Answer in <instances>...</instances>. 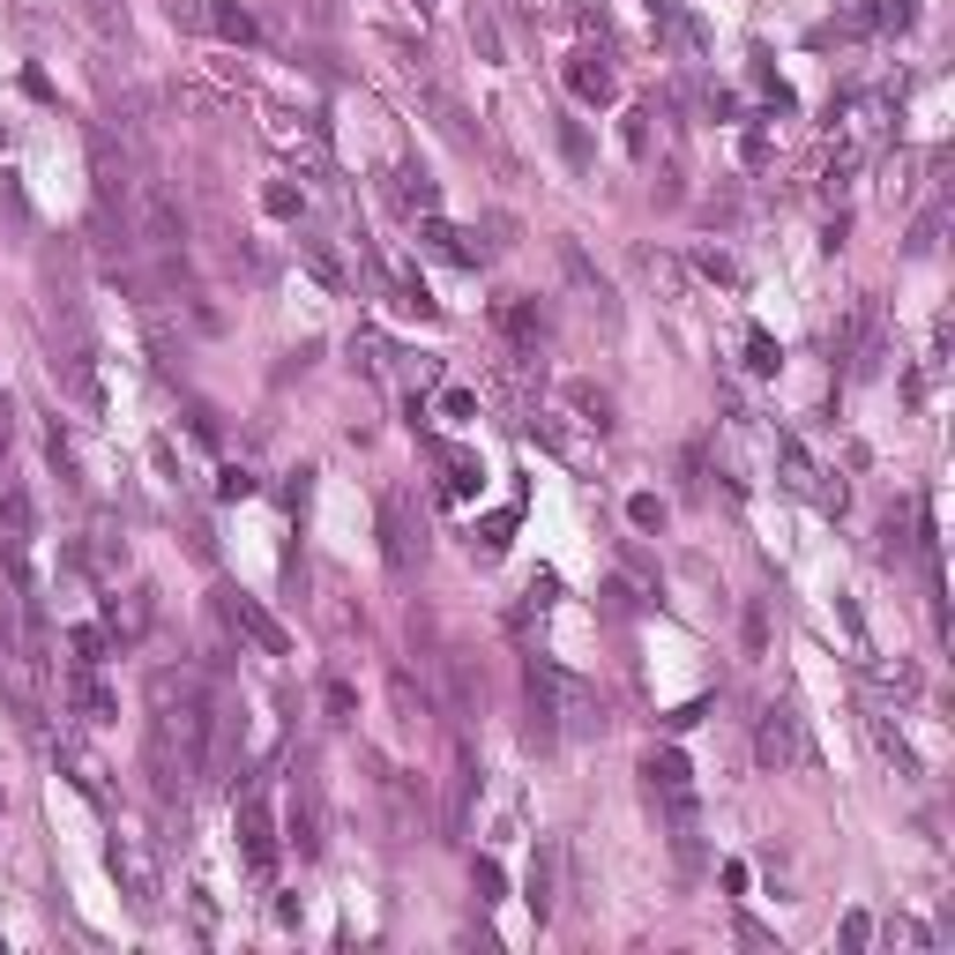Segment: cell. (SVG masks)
Listing matches in <instances>:
<instances>
[{"mask_svg":"<svg viewBox=\"0 0 955 955\" xmlns=\"http://www.w3.org/2000/svg\"><path fill=\"white\" fill-rule=\"evenodd\" d=\"M866 941H874V918H866V910H851V918H844V948H866Z\"/></svg>","mask_w":955,"mask_h":955,"instance_id":"60d3db41","label":"cell"},{"mask_svg":"<svg viewBox=\"0 0 955 955\" xmlns=\"http://www.w3.org/2000/svg\"><path fill=\"white\" fill-rule=\"evenodd\" d=\"M209 30H217V38H232V46H262V30H254L247 8H209Z\"/></svg>","mask_w":955,"mask_h":955,"instance_id":"44dd1931","label":"cell"},{"mask_svg":"<svg viewBox=\"0 0 955 955\" xmlns=\"http://www.w3.org/2000/svg\"><path fill=\"white\" fill-rule=\"evenodd\" d=\"M471 46H478V52H485V60H501V30L485 23V16H471Z\"/></svg>","mask_w":955,"mask_h":955,"instance_id":"ab89813d","label":"cell"},{"mask_svg":"<svg viewBox=\"0 0 955 955\" xmlns=\"http://www.w3.org/2000/svg\"><path fill=\"white\" fill-rule=\"evenodd\" d=\"M105 620H112V634H142V628H150V598H142V590L105 598Z\"/></svg>","mask_w":955,"mask_h":955,"instance_id":"ffe728a7","label":"cell"},{"mask_svg":"<svg viewBox=\"0 0 955 955\" xmlns=\"http://www.w3.org/2000/svg\"><path fill=\"white\" fill-rule=\"evenodd\" d=\"M322 702H328V725H352V709H358V702H352V687H344V679H328Z\"/></svg>","mask_w":955,"mask_h":955,"instance_id":"e575fe53","label":"cell"},{"mask_svg":"<svg viewBox=\"0 0 955 955\" xmlns=\"http://www.w3.org/2000/svg\"><path fill=\"white\" fill-rule=\"evenodd\" d=\"M628 523H634V530H657V523H664V501H657V493H634V501H628Z\"/></svg>","mask_w":955,"mask_h":955,"instance_id":"836d02e7","label":"cell"},{"mask_svg":"<svg viewBox=\"0 0 955 955\" xmlns=\"http://www.w3.org/2000/svg\"><path fill=\"white\" fill-rule=\"evenodd\" d=\"M269 142H277V150H292V157H306L314 173L328 165V135H322V120H292V112H269Z\"/></svg>","mask_w":955,"mask_h":955,"instance_id":"30bf717a","label":"cell"},{"mask_svg":"<svg viewBox=\"0 0 955 955\" xmlns=\"http://www.w3.org/2000/svg\"><path fill=\"white\" fill-rule=\"evenodd\" d=\"M82 16H90L98 38H120V30H127V16H112V0H82Z\"/></svg>","mask_w":955,"mask_h":955,"instance_id":"1f68e13d","label":"cell"},{"mask_svg":"<svg viewBox=\"0 0 955 955\" xmlns=\"http://www.w3.org/2000/svg\"><path fill=\"white\" fill-rule=\"evenodd\" d=\"M642 777H650L657 799H687V777H695V769H687L679 747H650V755H642Z\"/></svg>","mask_w":955,"mask_h":955,"instance_id":"5bb4252c","label":"cell"},{"mask_svg":"<svg viewBox=\"0 0 955 955\" xmlns=\"http://www.w3.org/2000/svg\"><path fill=\"white\" fill-rule=\"evenodd\" d=\"M46 455H52V471H60V478H68V485H76V449H68V441H60V426H52Z\"/></svg>","mask_w":955,"mask_h":955,"instance_id":"f35d334b","label":"cell"},{"mask_svg":"<svg viewBox=\"0 0 955 955\" xmlns=\"http://www.w3.org/2000/svg\"><path fill=\"white\" fill-rule=\"evenodd\" d=\"M777 471H784V485L799 493V501H814L821 515H844V478H829L814 455L791 441V433H777Z\"/></svg>","mask_w":955,"mask_h":955,"instance_id":"277c9868","label":"cell"},{"mask_svg":"<svg viewBox=\"0 0 955 955\" xmlns=\"http://www.w3.org/2000/svg\"><path fill=\"white\" fill-rule=\"evenodd\" d=\"M419 545H426V538L411 530V501H403V493H388V501H381V553H388V568H396V575H411Z\"/></svg>","mask_w":955,"mask_h":955,"instance_id":"9c48e42d","label":"cell"},{"mask_svg":"<svg viewBox=\"0 0 955 955\" xmlns=\"http://www.w3.org/2000/svg\"><path fill=\"white\" fill-rule=\"evenodd\" d=\"M553 866H560V851H553V844H538V858H530V888H523V904H530L538 926L553 918Z\"/></svg>","mask_w":955,"mask_h":955,"instance_id":"2e32d148","label":"cell"},{"mask_svg":"<svg viewBox=\"0 0 955 955\" xmlns=\"http://www.w3.org/2000/svg\"><path fill=\"white\" fill-rule=\"evenodd\" d=\"M0 142H8V127H0Z\"/></svg>","mask_w":955,"mask_h":955,"instance_id":"681fc988","label":"cell"},{"mask_svg":"<svg viewBox=\"0 0 955 955\" xmlns=\"http://www.w3.org/2000/svg\"><path fill=\"white\" fill-rule=\"evenodd\" d=\"M0 441H8V396H0Z\"/></svg>","mask_w":955,"mask_h":955,"instance_id":"c3c4849f","label":"cell"},{"mask_svg":"<svg viewBox=\"0 0 955 955\" xmlns=\"http://www.w3.org/2000/svg\"><path fill=\"white\" fill-rule=\"evenodd\" d=\"M508 538H515V515H508V508H501V515H485V523L471 530V545H478L485 560H501V553H508Z\"/></svg>","mask_w":955,"mask_h":955,"instance_id":"7402d4cb","label":"cell"},{"mask_svg":"<svg viewBox=\"0 0 955 955\" xmlns=\"http://www.w3.org/2000/svg\"><path fill=\"white\" fill-rule=\"evenodd\" d=\"M501 328H508V344H515V352H538V336H545V314H538L530 299H508V306H501Z\"/></svg>","mask_w":955,"mask_h":955,"instance_id":"e0dca14e","label":"cell"},{"mask_svg":"<svg viewBox=\"0 0 955 955\" xmlns=\"http://www.w3.org/2000/svg\"><path fill=\"white\" fill-rule=\"evenodd\" d=\"M650 120H657L650 105H634L628 112V157H650Z\"/></svg>","mask_w":955,"mask_h":955,"instance_id":"d6a6232c","label":"cell"},{"mask_svg":"<svg viewBox=\"0 0 955 955\" xmlns=\"http://www.w3.org/2000/svg\"><path fill=\"white\" fill-rule=\"evenodd\" d=\"M747 366H755V374H777V366H784V352H777V336H769V328H747Z\"/></svg>","mask_w":955,"mask_h":955,"instance_id":"4316f807","label":"cell"},{"mask_svg":"<svg viewBox=\"0 0 955 955\" xmlns=\"http://www.w3.org/2000/svg\"><path fill=\"white\" fill-rule=\"evenodd\" d=\"M747 165H769V127H747Z\"/></svg>","mask_w":955,"mask_h":955,"instance_id":"f6af8a7d","label":"cell"},{"mask_svg":"<svg viewBox=\"0 0 955 955\" xmlns=\"http://www.w3.org/2000/svg\"><path fill=\"white\" fill-rule=\"evenodd\" d=\"M695 269H702L709 284H731V277H739V269H731V262H725L717 247H702V254H695Z\"/></svg>","mask_w":955,"mask_h":955,"instance_id":"74e56055","label":"cell"},{"mask_svg":"<svg viewBox=\"0 0 955 955\" xmlns=\"http://www.w3.org/2000/svg\"><path fill=\"white\" fill-rule=\"evenodd\" d=\"M135 239L157 254H179V239H187V217H179L173 201L157 195V187H135Z\"/></svg>","mask_w":955,"mask_h":955,"instance_id":"ba28073f","label":"cell"},{"mask_svg":"<svg viewBox=\"0 0 955 955\" xmlns=\"http://www.w3.org/2000/svg\"><path fill=\"white\" fill-rule=\"evenodd\" d=\"M262 209L292 225V217H299V187H292V179H269V187H262Z\"/></svg>","mask_w":955,"mask_h":955,"instance_id":"83f0119b","label":"cell"},{"mask_svg":"<svg viewBox=\"0 0 955 955\" xmlns=\"http://www.w3.org/2000/svg\"><path fill=\"white\" fill-rule=\"evenodd\" d=\"M105 866L120 880V896L135 904V918H157V874H150V858L135 851V836H112V844H105Z\"/></svg>","mask_w":955,"mask_h":955,"instance_id":"52a82bcc","label":"cell"},{"mask_svg":"<svg viewBox=\"0 0 955 955\" xmlns=\"http://www.w3.org/2000/svg\"><path fill=\"white\" fill-rule=\"evenodd\" d=\"M165 8H173V23H187V30L209 23V8H201V0H165Z\"/></svg>","mask_w":955,"mask_h":955,"instance_id":"b9f144b4","label":"cell"},{"mask_svg":"<svg viewBox=\"0 0 955 955\" xmlns=\"http://www.w3.org/2000/svg\"><path fill=\"white\" fill-rule=\"evenodd\" d=\"M396 201L403 209H419V217H433V201H441V187H433L419 165H396Z\"/></svg>","mask_w":955,"mask_h":955,"instance_id":"d6986e66","label":"cell"},{"mask_svg":"<svg viewBox=\"0 0 955 955\" xmlns=\"http://www.w3.org/2000/svg\"><path fill=\"white\" fill-rule=\"evenodd\" d=\"M217 612H225V628L239 634L247 650H262V657H292V634H284V620H277V612H262L247 590H217Z\"/></svg>","mask_w":955,"mask_h":955,"instance_id":"5b68a950","label":"cell"},{"mask_svg":"<svg viewBox=\"0 0 955 955\" xmlns=\"http://www.w3.org/2000/svg\"><path fill=\"white\" fill-rule=\"evenodd\" d=\"M239 858H247V874H277V814H269V799L262 791H247L239 799Z\"/></svg>","mask_w":955,"mask_h":955,"instance_id":"8992f818","label":"cell"},{"mask_svg":"<svg viewBox=\"0 0 955 955\" xmlns=\"http://www.w3.org/2000/svg\"><path fill=\"white\" fill-rule=\"evenodd\" d=\"M866 16H874L880 30H904L910 23V0H874V8H866Z\"/></svg>","mask_w":955,"mask_h":955,"instance_id":"d590c367","label":"cell"},{"mask_svg":"<svg viewBox=\"0 0 955 955\" xmlns=\"http://www.w3.org/2000/svg\"><path fill=\"white\" fill-rule=\"evenodd\" d=\"M880 560H888V568H896V560L910 553V530H904V508H896V515H888V523H880V545H874Z\"/></svg>","mask_w":955,"mask_h":955,"instance_id":"f1b7e54d","label":"cell"},{"mask_svg":"<svg viewBox=\"0 0 955 955\" xmlns=\"http://www.w3.org/2000/svg\"><path fill=\"white\" fill-rule=\"evenodd\" d=\"M568 90H575L582 105H612L620 98V76H612L604 52H575V60H568Z\"/></svg>","mask_w":955,"mask_h":955,"instance_id":"8fae6325","label":"cell"},{"mask_svg":"<svg viewBox=\"0 0 955 955\" xmlns=\"http://www.w3.org/2000/svg\"><path fill=\"white\" fill-rule=\"evenodd\" d=\"M419 239H426V254H441V262H455V269H478V262H485V247H478L471 232H455L449 217H426Z\"/></svg>","mask_w":955,"mask_h":955,"instance_id":"7c38bea8","label":"cell"},{"mask_svg":"<svg viewBox=\"0 0 955 955\" xmlns=\"http://www.w3.org/2000/svg\"><path fill=\"white\" fill-rule=\"evenodd\" d=\"M0 209H8V217H23V187H16L8 173H0Z\"/></svg>","mask_w":955,"mask_h":955,"instance_id":"bcb514c9","label":"cell"},{"mask_svg":"<svg viewBox=\"0 0 955 955\" xmlns=\"http://www.w3.org/2000/svg\"><path fill=\"white\" fill-rule=\"evenodd\" d=\"M419 8H433V0H419Z\"/></svg>","mask_w":955,"mask_h":955,"instance_id":"f907efd6","label":"cell"},{"mask_svg":"<svg viewBox=\"0 0 955 955\" xmlns=\"http://www.w3.org/2000/svg\"><path fill=\"white\" fill-rule=\"evenodd\" d=\"M396 306H403V314H419V322H433V314H441V306H433L419 284H396Z\"/></svg>","mask_w":955,"mask_h":955,"instance_id":"8d00e7d4","label":"cell"},{"mask_svg":"<svg viewBox=\"0 0 955 955\" xmlns=\"http://www.w3.org/2000/svg\"><path fill=\"white\" fill-rule=\"evenodd\" d=\"M68 650H76V664H105L112 634H105V628H68Z\"/></svg>","mask_w":955,"mask_h":955,"instance_id":"484cf974","label":"cell"},{"mask_svg":"<svg viewBox=\"0 0 955 955\" xmlns=\"http://www.w3.org/2000/svg\"><path fill=\"white\" fill-rule=\"evenodd\" d=\"M433 463H441V493L449 501H471L478 485H485V463L471 449H433Z\"/></svg>","mask_w":955,"mask_h":955,"instance_id":"4fadbf2b","label":"cell"},{"mask_svg":"<svg viewBox=\"0 0 955 955\" xmlns=\"http://www.w3.org/2000/svg\"><path fill=\"white\" fill-rule=\"evenodd\" d=\"M568 403L582 411V426H612V403H604V388H590V381H568Z\"/></svg>","mask_w":955,"mask_h":955,"instance_id":"cb8c5ba5","label":"cell"},{"mask_svg":"<svg viewBox=\"0 0 955 955\" xmlns=\"http://www.w3.org/2000/svg\"><path fill=\"white\" fill-rule=\"evenodd\" d=\"M755 761L761 769H814V739H806V717L791 702H769L755 717Z\"/></svg>","mask_w":955,"mask_h":955,"instance_id":"3957f363","label":"cell"},{"mask_svg":"<svg viewBox=\"0 0 955 955\" xmlns=\"http://www.w3.org/2000/svg\"><path fill=\"white\" fill-rule=\"evenodd\" d=\"M299 262H306V269H314V277L328 284V292H344V284H352V277H344V262H336V254H328L322 239H299Z\"/></svg>","mask_w":955,"mask_h":955,"instance_id":"603a6c76","label":"cell"},{"mask_svg":"<svg viewBox=\"0 0 955 955\" xmlns=\"http://www.w3.org/2000/svg\"><path fill=\"white\" fill-rule=\"evenodd\" d=\"M449 426H463V419H478V388H441V403H433Z\"/></svg>","mask_w":955,"mask_h":955,"instance_id":"f546056e","label":"cell"},{"mask_svg":"<svg viewBox=\"0 0 955 955\" xmlns=\"http://www.w3.org/2000/svg\"><path fill=\"white\" fill-rule=\"evenodd\" d=\"M217 493H225V501H247L254 478H247V471H225V478H217Z\"/></svg>","mask_w":955,"mask_h":955,"instance_id":"7bdbcfd3","label":"cell"},{"mask_svg":"<svg viewBox=\"0 0 955 955\" xmlns=\"http://www.w3.org/2000/svg\"><path fill=\"white\" fill-rule=\"evenodd\" d=\"M866 731H874L880 761H896V777H918V755H910V747H904V731L888 725V717H866Z\"/></svg>","mask_w":955,"mask_h":955,"instance_id":"ac0fdd59","label":"cell"},{"mask_svg":"<svg viewBox=\"0 0 955 955\" xmlns=\"http://www.w3.org/2000/svg\"><path fill=\"white\" fill-rule=\"evenodd\" d=\"M209 731L217 709L201 695V679H157V717H150V777L165 799H187L195 777H209Z\"/></svg>","mask_w":955,"mask_h":955,"instance_id":"6da1fadb","label":"cell"},{"mask_svg":"<svg viewBox=\"0 0 955 955\" xmlns=\"http://www.w3.org/2000/svg\"><path fill=\"white\" fill-rule=\"evenodd\" d=\"M68 695H76V709L90 725H112V717H120V695L98 679V664H76V687H68Z\"/></svg>","mask_w":955,"mask_h":955,"instance_id":"9a60e30c","label":"cell"},{"mask_svg":"<svg viewBox=\"0 0 955 955\" xmlns=\"http://www.w3.org/2000/svg\"><path fill=\"white\" fill-rule=\"evenodd\" d=\"M292 844H299V858L322 851V821H314V799H306V791L292 799Z\"/></svg>","mask_w":955,"mask_h":955,"instance_id":"d4e9b609","label":"cell"},{"mask_svg":"<svg viewBox=\"0 0 955 955\" xmlns=\"http://www.w3.org/2000/svg\"><path fill=\"white\" fill-rule=\"evenodd\" d=\"M888 941H896V948H926V926H910V918H896V926H888Z\"/></svg>","mask_w":955,"mask_h":955,"instance_id":"ee69618b","label":"cell"},{"mask_svg":"<svg viewBox=\"0 0 955 955\" xmlns=\"http://www.w3.org/2000/svg\"><path fill=\"white\" fill-rule=\"evenodd\" d=\"M508 16H515V23H530V16H538V0H501Z\"/></svg>","mask_w":955,"mask_h":955,"instance_id":"7dc6e473","label":"cell"},{"mask_svg":"<svg viewBox=\"0 0 955 955\" xmlns=\"http://www.w3.org/2000/svg\"><path fill=\"white\" fill-rule=\"evenodd\" d=\"M471 888H478V904H501V896H508V880H501L493 858H478V866H471Z\"/></svg>","mask_w":955,"mask_h":955,"instance_id":"4dcf8cb0","label":"cell"},{"mask_svg":"<svg viewBox=\"0 0 955 955\" xmlns=\"http://www.w3.org/2000/svg\"><path fill=\"white\" fill-rule=\"evenodd\" d=\"M530 695L545 702V717H553L560 739H590V731H604V702H598V687L575 672H560V664H538L530 657Z\"/></svg>","mask_w":955,"mask_h":955,"instance_id":"7a4b0ae2","label":"cell"}]
</instances>
